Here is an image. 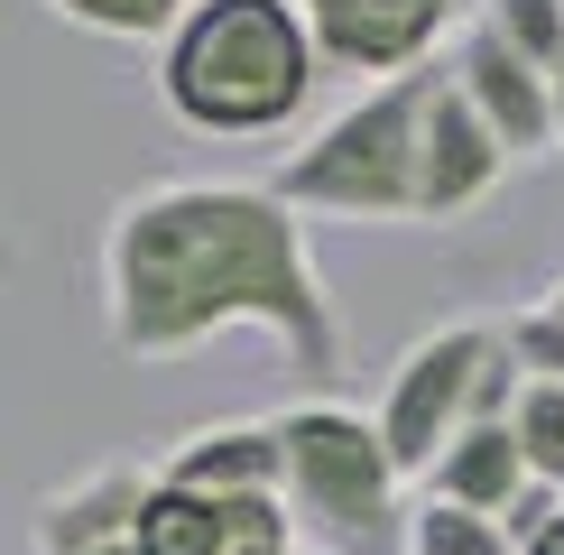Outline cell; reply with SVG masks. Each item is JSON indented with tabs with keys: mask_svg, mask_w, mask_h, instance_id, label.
<instances>
[{
	"mask_svg": "<svg viewBox=\"0 0 564 555\" xmlns=\"http://www.w3.org/2000/svg\"><path fill=\"white\" fill-rule=\"evenodd\" d=\"M102 334L121 361H185L214 334H269L305 389L351 370V334L334 306L305 214L241 176H158L130 185L102 222Z\"/></svg>",
	"mask_w": 564,
	"mask_h": 555,
	"instance_id": "6da1fadb",
	"label": "cell"
},
{
	"mask_svg": "<svg viewBox=\"0 0 564 555\" xmlns=\"http://www.w3.org/2000/svg\"><path fill=\"white\" fill-rule=\"evenodd\" d=\"M324 56L296 0H195L158 46V102L204 139H269L305 121Z\"/></svg>",
	"mask_w": 564,
	"mask_h": 555,
	"instance_id": "7a4b0ae2",
	"label": "cell"
},
{
	"mask_svg": "<svg viewBox=\"0 0 564 555\" xmlns=\"http://www.w3.org/2000/svg\"><path fill=\"white\" fill-rule=\"evenodd\" d=\"M435 84H444V65H416V75H398V84L351 92L305 149L278 157L269 195L288 204V214L416 231L426 222V111H435Z\"/></svg>",
	"mask_w": 564,
	"mask_h": 555,
	"instance_id": "3957f363",
	"label": "cell"
},
{
	"mask_svg": "<svg viewBox=\"0 0 564 555\" xmlns=\"http://www.w3.org/2000/svg\"><path fill=\"white\" fill-rule=\"evenodd\" d=\"M278 500L305 555H408V500H398V463L380 445V416L343 399H296L278 407Z\"/></svg>",
	"mask_w": 564,
	"mask_h": 555,
	"instance_id": "277c9868",
	"label": "cell"
},
{
	"mask_svg": "<svg viewBox=\"0 0 564 555\" xmlns=\"http://www.w3.org/2000/svg\"><path fill=\"white\" fill-rule=\"evenodd\" d=\"M490 352H500V324H481V315L435 324V334H416L408 352H398L389 389H380V445H389L398 472L426 481L444 463V445L473 426V389H481Z\"/></svg>",
	"mask_w": 564,
	"mask_h": 555,
	"instance_id": "5b68a950",
	"label": "cell"
},
{
	"mask_svg": "<svg viewBox=\"0 0 564 555\" xmlns=\"http://www.w3.org/2000/svg\"><path fill=\"white\" fill-rule=\"evenodd\" d=\"M296 10H305V37H315L324 75H351L370 92V84H398L416 65H435L463 0H296Z\"/></svg>",
	"mask_w": 564,
	"mask_h": 555,
	"instance_id": "8992f818",
	"label": "cell"
},
{
	"mask_svg": "<svg viewBox=\"0 0 564 555\" xmlns=\"http://www.w3.org/2000/svg\"><path fill=\"white\" fill-rule=\"evenodd\" d=\"M444 75H454V92L490 121V139L509 149V167L555 157V84H546V65L519 56L500 29L463 19V29H454V56H444Z\"/></svg>",
	"mask_w": 564,
	"mask_h": 555,
	"instance_id": "52a82bcc",
	"label": "cell"
},
{
	"mask_svg": "<svg viewBox=\"0 0 564 555\" xmlns=\"http://www.w3.org/2000/svg\"><path fill=\"white\" fill-rule=\"evenodd\" d=\"M158 491V463L139 454H111L93 472L56 481L37 509H29V555H102V546H139V509Z\"/></svg>",
	"mask_w": 564,
	"mask_h": 555,
	"instance_id": "ba28073f",
	"label": "cell"
},
{
	"mask_svg": "<svg viewBox=\"0 0 564 555\" xmlns=\"http://www.w3.org/2000/svg\"><path fill=\"white\" fill-rule=\"evenodd\" d=\"M509 176V149L490 139V121L454 92V75L435 84V111H426V222H463L500 195Z\"/></svg>",
	"mask_w": 564,
	"mask_h": 555,
	"instance_id": "9c48e42d",
	"label": "cell"
},
{
	"mask_svg": "<svg viewBox=\"0 0 564 555\" xmlns=\"http://www.w3.org/2000/svg\"><path fill=\"white\" fill-rule=\"evenodd\" d=\"M278 416H241V426H195L185 445L158 463V481L176 491H204V500H278Z\"/></svg>",
	"mask_w": 564,
	"mask_h": 555,
	"instance_id": "30bf717a",
	"label": "cell"
},
{
	"mask_svg": "<svg viewBox=\"0 0 564 555\" xmlns=\"http://www.w3.org/2000/svg\"><path fill=\"white\" fill-rule=\"evenodd\" d=\"M528 491H536V481H528V454H519L509 426H463L454 445H444V463L426 472V500L481 509V519H500V527H509V509H519Z\"/></svg>",
	"mask_w": 564,
	"mask_h": 555,
	"instance_id": "8fae6325",
	"label": "cell"
},
{
	"mask_svg": "<svg viewBox=\"0 0 564 555\" xmlns=\"http://www.w3.org/2000/svg\"><path fill=\"white\" fill-rule=\"evenodd\" d=\"M509 435H519V454H528V481L564 500V389H555V380H528V389H519Z\"/></svg>",
	"mask_w": 564,
	"mask_h": 555,
	"instance_id": "7c38bea8",
	"label": "cell"
},
{
	"mask_svg": "<svg viewBox=\"0 0 564 555\" xmlns=\"http://www.w3.org/2000/svg\"><path fill=\"white\" fill-rule=\"evenodd\" d=\"M185 10L195 0H46V19H65L84 37H149V46H167Z\"/></svg>",
	"mask_w": 564,
	"mask_h": 555,
	"instance_id": "4fadbf2b",
	"label": "cell"
},
{
	"mask_svg": "<svg viewBox=\"0 0 564 555\" xmlns=\"http://www.w3.org/2000/svg\"><path fill=\"white\" fill-rule=\"evenodd\" d=\"M408 555H519L500 519H481V509H444V500H416L408 509Z\"/></svg>",
	"mask_w": 564,
	"mask_h": 555,
	"instance_id": "5bb4252c",
	"label": "cell"
},
{
	"mask_svg": "<svg viewBox=\"0 0 564 555\" xmlns=\"http://www.w3.org/2000/svg\"><path fill=\"white\" fill-rule=\"evenodd\" d=\"M473 19H481V29H500L519 56H536L555 75V56H564V0H473Z\"/></svg>",
	"mask_w": 564,
	"mask_h": 555,
	"instance_id": "9a60e30c",
	"label": "cell"
},
{
	"mask_svg": "<svg viewBox=\"0 0 564 555\" xmlns=\"http://www.w3.org/2000/svg\"><path fill=\"white\" fill-rule=\"evenodd\" d=\"M500 334H509V352H519V370H528V380H555V389H564V315H555V306L509 315Z\"/></svg>",
	"mask_w": 564,
	"mask_h": 555,
	"instance_id": "2e32d148",
	"label": "cell"
},
{
	"mask_svg": "<svg viewBox=\"0 0 564 555\" xmlns=\"http://www.w3.org/2000/svg\"><path fill=\"white\" fill-rule=\"evenodd\" d=\"M519 555H564V509H555V519H536V527H528V546H519Z\"/></svg>",
	"mask_w": 564,
	"mask_h": 555,
	"instance_id": "e0dca14e",
	"label": "cell"
},
{
	"mask_svg": "<svg viewBox=\"0 0 564 555\" xmlns=\"http://www.w3.org/2000/svg\"><path fill=\"white\" fill-rule=\"evenodd\" d=\"M546 84H555V149H564V56H555V75H546Z\"/></svg>",
	"mask_w": 564,
	"mask_h": 555,
	"instance_id": "ac0fdd59",
	"label": "cell"
},
{
	"mask_svg": "<svg viewBox=\"0 0 564 555\" xmlns=\"http://www.w3.org/2000/svg\"><path fill=\"white\" fill-rule=\"evenodd\" d=\"M231 555H305V546H231Z\"/></svg>",
	"mask_w": 564,
	"mask_h": 555,
	"instance_id": "d6986e66",
	"label": "cell"
},
{
	"mask_svg": "<svg viewBox=\"0 0 564 555\" xmlns=\"http://www.w3.org/2000/svg\"><path fill=\"white\" fill-rule=\"evenodd\" d=\"M10 260H19V250H10V222H0V278H10Z\"/></svg>",
	"mask_w": 564,
	"mask_h": 555,
	"instance_id": "ffe728a7",
	"label": "cell"
},
{
	"mask_svg": "<svg viewBox=\"0 0 564 555\" xmlns=\"http://www.w3.org/2000/svg\"><path fill=\"white\" fill-rule=\"evenodd\" d=\"M536 306H555V315H564V278H555V287H546V296H536Z\"/></svg>",
	"mask_w": 564,
	"mask_h": 555,
	"instance_id": "44dd1931",
	"label": "cell"
}]
</instances>
